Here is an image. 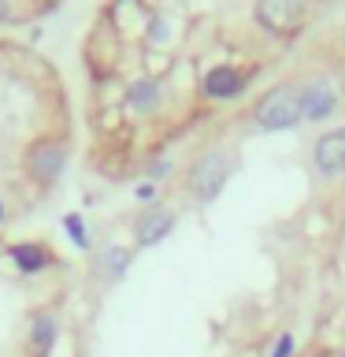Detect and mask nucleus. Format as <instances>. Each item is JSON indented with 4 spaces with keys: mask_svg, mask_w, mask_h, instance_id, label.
Listing matches in <instances>:
<instances>
[{
    "mask_svg": "<svg viewBox=\"0 0 345 357\" xmlns=\"http://www.w3.org/2000/svg\"><path fill=\"white\" fill-rule=\"evenodd\" d=\"M227 175H230V156L223 149H208L204 156H197V160H193L186 186H189V194H193L197 201H204V205H208V201L219 197Z\"/></svg>",
    "mask_w": 345,
    "mask_h": 357,
    "instance_id": "1",
    "label": "nucleus"
},
{
    "mask_svg": "<svg viewBox=\"0 0 345 357\" xmlns=\"http://www.w3.org/2000/svg\"><path fill=\"white\" fill-rule=\"evenodd\" d=\"M305 119L300 116V93L294 86H278L271 89L260 108H256V123H260V130H289L297 127V123Z\"/></svg>",
    "mask_w": 345,
    "mask_h": 357,
    "instance_id": "2",
    "label": "nucleus"
},
{
    "mask_svg": "<svg viewBox=\"0 0 345 357\" xmlns=\"http://www.w3.org/2000/svg\"><path fill=\"white\" fill-rule=\"evenodd\" d=\"M22 164H26V172H30L33 183L52 186L56 178L63 175V167H67V145L56 142V138H38V142H30Z\"/></svg>",
    "mask_w": 345,
    "mask_h": 357,
    "instance_id": "3",
    "label": "nucleus"
},
{
    "mask_svg": "<svg viewBox=\"0 0 345 357\" xmlns=\"http://www.w3.org/2000/svg\"><path fill=\"white\" fill-rule=\"evenodd\" d=\"M4 253H8V261H11V268H15L19 275H41V272H49V268L56 264V253L41 238L11 242Z\"/></svg>",
    "mask_w": 345,
    "mask_h": 357,
    "instance_id": "4",
    "label": "nucleus"
},
{
    "mask_svg": "<svg viewBox=\"0 0 345 357\" xmlns=\"http://www.w3.org/2000/svg\"><path fill=\"white\" fill-rule=\"evenodd\" d=\"M256 19L271 33H289L305 19V0H256Z\"/></svg>",
    "mask_w": 345,
    "mask_h": 357,
    "instance_id": "5",
    "label": "nucleus"
},
{
    "mask_svg": "<svg viewBox=\"0 0 345 357\" xmlns=\"http://www.w3.org/2000/svg\"><path fill=\"white\" fill-rule=\"evenodd\" d=\"M60 342V317L49 309H38L30 312V324H26V350L33 357H49Z\"/></svg>",
    "mask_w": 345,
    "mask_h": 357,
    "instance_id": "6",
    "label": "nucleus"
},
{
    "mask_svg": "<svg viewBox=\"0 0 345 357\" xmlns=\"http://www.w3.org/2000/svg\"><path fill=\"white\" fill-rule=\"evenodd\" d=\"M316 167H319V175H327V178L345 175V127L327 130L316 142Z\"/></svg>",
    "mask_w": 345,
    "mask_h": 357,
    "instance_id": "7",
    "label": "nucleus"
},
{
    "mask_svg": "<svg viewBox=\"0 0 345 357\" xmlns=\"http://www.w3.org/2000/svg\"><path fill=\"white\" fill-rule=\"evenodd\" d=\"M171 227H175V212L156 205V208L138 216V223H134V238H138V245H156V242H163L167 234H171Z\"/></svg>",
    "mask_w": 345,
    "mask_h": 357,
    "instance_id": "8",
    "label": "nucleus"
},
{
    "mask_svg": "<svg viewBox=\"0 0 345 357\" xmlns=\"http://www.w3.org/2000/svg\"><path fill=\"white\" fill-rule=\"evenodd\" d=\"M241 89H245V75L230 63H219L204 75V97L211 100H234L241 97Z\"/></svg>",
    "mask_w": 345,
    "mask_h": 357,
    "instance_id": "9",
    "label": "nucleus"
},
{
    "mask_svg": "<svg viewBox=\"0 0 345 357\" xmlns=\"http://www.w3.org/2000/svg\"><path fill=\"white\" fill-rule=\"evenodd\" d=\"M334 105H338V97H334V89L327 82H312L300 89V116L312 119V123H319V119H327Z\"/></svg>",
    "mask_w": 345,
    "mask_h": 357,
    "instance_id": "10",
    "label": "nucleus"
},
{
    "mask_svg": "<svg viewBox=\"0 0 345 357\" xmlns=\"http://www.w3.org/2000/svg\"><path fill=\"white\" fill-rule=\"evenodd\" d=\"M134 261V253L127 250V245H104L97 257V272L104 275V279H122L127 275V268Z\"/></svg>",
    "mask_w": 345,
    "mask_h": 357,
    "instance_id": "11",
    "label": "nucleus"
},
{
    "mask_svg": "<svg viewBox=\"0 0 345 357\" xmlns=\"http://www.w3.org/2000/svg\"><path fill=\"white\" fill-rule=\"evenodd\" d=\"M127 105L134 112H152L160 105V86H156L152 78H138V82L127 89Z\"/></svg>",
    "mask_w": 345,
    "mask_h": 357,
    "instance_id": "12",
    "label": "nucleus"
},
{
    "mask_svg": "<svg viewBox=\"0 0 345 357\" xmlns=\"http://www.w3.org/2000/svg\"><path fill=\"white\" fill-rule=\"evenodd\" d=\"M60 227H63L67 238H71L74 250H89V245H93V238H89V227H86V220H82V212H67V216L60 220Z\"/></svg>",
    "mask_w": 345,
    "mask_h": 357,
    "instance_id": "13",
    "label": "nucleus"
},
{
    "mask_svg": "<svg viewBox=\"0 0 345 357\" xmlns=\"http://www.w3.org/2000/svg\"><path fill=\"white\" fill-rule=\"evenodd\" d=\"M294 354V335H282V339L275 342V350H271V357H289Z\"/></svg>",
    "mask_w": 345,
    "mask_h": 357,
    "instance_id": "14",
    "label": "nucleus"
},
{
    "mask_svg": "<svg viewBox=\"0 0 345 357\" xmlns=\"http://www.w3.org/2000/svg\"><path fill=\"white\" fill-rule=\"evenodd\" d=\"M149 38H152V41H163V38H167V22L152 19V26H149Z\"/></svg>",
    "mask_w": 345,
    "mask_h": 357,
    "instance_id": "15",
    "label": "nucleus"
},
{
    "mask_svg": "<svg viewBox=\"0 0 345 357\" xmlns=\"http://www.w3.org/2000/svg\"><path fill=\"white\" fill-rule=\"evenodd\" d=\"M167 172H171V160H156L149 167V183H152V178H160V175H167Z\"/></svg>",
    "mask_w": 345,
    "mask_h": 357,
    "instance_id": "16",
    "label": "nucleus"
},
{
    "mask_svg": "<svg viewBox=\"0 0 345 357\" xmlns=\"http://www.w3.org/2000/svg\"><path fill=\"white\" fill-rule=\"evenodd\" d=\"M134 194H138V201H152V197H156V183H141Z\"/></svg>",
    "mask_w": 345,
    "mask_h": 357,
    "instance_id": "17",
    "label": "nucleus"
},
{
    "mask_svg": "<svg viewBox=\"0 0 345 357\" xmlns=\"http://www.w3.org/2000/svg\"><path fill=\"white\" fill-rule=\"evenodd\" d=\"M11 19V8H8V0H0V22H8Z\"/></svg>",
    "mask_w": 345,
    "mask_h": 357,
    "instance_id": "18",
    "label": "nucleus"
},
{
    "mask_svg": "<svg viewBox=\"0 0 345 357\" xmlns=\"http://www.w3.org/2000/svg\"><path fill=\"white\" fill-rule=\"evenodd\" d=\"M4 223H8V205L0 201V227H4Z\"/></svg>",
    "mask_w": 345,
    "mask_h": 357,
    "instance_id": "19",
    "label": "nucleus"
},
{
    "mask_svg": "<svg viewBox=\"0 0 345 357\" xmlns=\"http://www.w3.org/2000/svg\"><path fill=\"white\" fill-rule=\"evenodd\" d=\"M342 357H345V354H342Z\"/></svg>",
    "mask_w": 345,
    "mask_h": 357,
    "instance_id": "20",
    "label": "nucleus"
}]
</instances>
